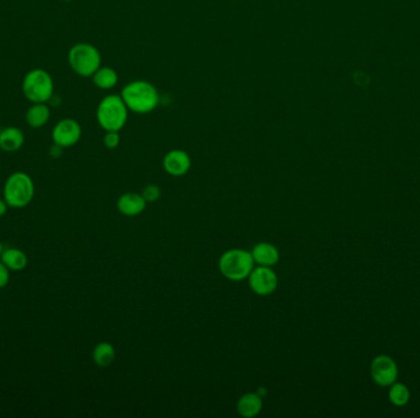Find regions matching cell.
<instances>
[{
    "label": "cell",
    "instance_id": "obj_1",
    "mask_svg": "<svg viewBox=\"0 0 420 418\" xmlns=\"http://www.w3.org/2000/svg\"><path fill=\"white\" fill-rule=\"evenodd\" d=\"M121 97L129 112L149 115L160 103V94L153 83L146 80H134L122 88Z\"/></svg>",
    "mask_w": 420,
    "mask_h": 418
},
{
    "label": "cell",
    "instance_id": "obj_2",
    "mask_svg": "<svg viewBox=\"0 0 420 418\" xmlns=\"http://www.w3.org/2000/svg\"><path fill=\"white\" fill-rule=\"evenodd\" d=\"M127 106L121 94H107L99 101L96 119L105 132H121L128 121Z\"/></svg>",
    "mask_w": 420,
    "mask_h": 418
},
{
    "label": "cell",
    "instance_id": "obj_3",
    "mask_svg": "<svg viewBox=\"0 0 420 418\" xmlns=\"http://www.w3.org/2000/svg\"><path fill=\"white\" fill-rule=\"evenodd\" d=\"M254 268L252 254L245 249H229L221 254L219 259V271L221 275L233 282L246 280Z\"/></svg>",
    "mask_w": 420,
    "mask_h": 418
},
{
    "label": "cell",
    "instance_id": "obj_4",
    "mask_svg": "<svg viewBox=\"0 0 420 418\" xmlns=\"http://www.w3.org/2000/svg\"><path fill=\"white\" fill-rule=\"evenodd\" d=\"M22 94L31 103H48L55 94V81L50 72L32 69L22 79Z\"/></svg>",
    "mask_w": 420,
    "mask_h": 418
},
{
    "label": "cell",
    "instance_id": "obj_5",
    "mask_svg": "<svg viewBox=\"0 0 420 418\" xmlns=\"http://www.w3.org/2000/svg\"><path fill=\"white\" fill-rule=\"evenodd\" d=\"M35 183L25 172H14L4 184V200L9 208L22 209L32 201Z\"/></svg>",
    "mask_w": 420,
    "mask_h": 418
},
{
    "label": "cell",
    "instance_id": "obj_6",
    "mask_svg": "<svg viewBox=\"0 0 420 418\" xmlns=\"http://www.w3.org/2000/svg\"><path fill=\"white\" fill-rule=\"evenodd\" d=\"M68 63L79 77H91L102 64V57L93 44L80 42L68 52Z\"/></svg>",
    "mask_w": 420,
    "mask_h": 418
},
{
    "label": "cell",
    "instance_id": "obj_7",
    "mask_svg": "<svg viewBox=\"0 0 420 418\" xmlns=\"http://www.w3.org/2000/svg\"><path fill=\"white\" fill-rule=\"evenodd\" d=\"M249 288L260 297L271 296L278 288L279 279L276 271L269 266H257L251 271L249 277Z\"/></svg>",
    "mask_w": 420,
    "mask_h": 418
},
{
    "label": "cell",
    "instance_id": "obj_8",
    "mask_svg": "<svg viewBox=\"0 0 420 418\" xmlns=\"http://www.w3.org/2000/svg\"><path fill=\"white\" fill-rule=\"evenodd\" d=\"M82 134V126L75 119L63 118L52 129V140L55 145L66 149L79 143Z\"/></svg>",
    "mask_w": 420,
    "mask_h": 418
},
{
    "label": "cell",
    "instance_id": "obj_9",
    "mask_svg": "<svg viewBox=\"0 0 420 418\" xmlns=\"http://www.w3.org/2000/svg\"><path fill=\"white\" fill-rule=\"evenodd\" d=\"M371 377L377 386H390L396 383L398 377L397 364L387 355H380L372 359Z\"/></svg>",
    "mask_w": 420,
    "mask_h": 418
},
{
    "label": "cell",
    "instance_id": "obj_10",
    "mask_svg": "<svg viewBox=\"0 0 420 418\" xmlns=\"http://www.w3.org/2000/svg\"><path fill=\"white\" fill-rule=\"evenodd\" d=\"M162 166L167 175L172 177H182L187 175L191 170L192 160L186 151L175 149L165 155L162 160Z\"/></svg>",
    "mask_w": 420,
    "mask_h": 418
},
{
    "label": "cell",
    "instance_id": "obj_11",
    "mask_svg": "<svg viewBox=\"0 0 420 418\" xmlns=\"http://www.w3.org/2000/svg\"><path fill=\"white\" fill-rule=\"evenodd\" d=\"M251 254H252L254 264L260 265V266L273 268L274 265L279 263V259H280L279 249L269 242L257 243L252 248Z\"/></svg>",
    "mask_w": 420,
    "mask_h": 418
},
{
    "label": "cell",
    "instance_id": "obj_12",
    "mask_svg": "<svg viewBox=\"0 0 420 418\" xmlns=\"http://www.w3.org/2000/svg\"><path fill=\"white\" fill-rule=\"evenodd\" d=\"M146 201L142 194L126 193L117 200V209L123 216L135 217L144 212L146 208Z\"/></svg>",
    "mask_w": 420,
    "mask_h": 418
},
{
    "label": "cell",
    "instance_id": "obj_13",
    "mask_svg": "<svg viewBox=\"0 0 420 418\" xmlns=\"http://www.w3.org/2000/svg\"><path fill=\"white\" fill-rule=\"evenodd\" d=\"M25 143V134L20 128L6 127L0 130V149L6 152H15Z\"/></svg>",
    "mask_w": 420,
    "mask_h": 418
},
{
    "label": "cell",
    "instance_id": "obj_14",
    "mask_svg": "<svg viewBox=\"0 0 420 418\" xmlns=\"http://www.w3.org/2000/svg\"><path fill=\"white\" fill-rule=\"evenodd\" d=\"M263 408V400L257 392H247L238 399V412L245 418L256 417L260 415Z\"/></svg>",
    "mask_w": 420,
    "mask_h": 418
},
{
    "label": "cell",
    "instance_id": "obj_15",
    "mask_svg": "<svg viewBox=\"0 0 420 418\" xmlns=\"http://www.w3.org/2000/svg\"><path fill=\"white\" fill-rule=\"evenodd\" d=\"M0 261L10 271H21L28 264V255L19 248H6L0 255Z\"/></svg>",
    "mask_w": 420,
    "mask_h": 418
},
{
    "label": "cell",
    "instance_id": "obj_16",
    "mask_svg": "<svg viewBox=\"0 0 420 418\" xmlns=\"http://www.w3.org/2000/svg\"><path fill=\"white\" fill-rule=\"evenodd\" d=\"M50 118V108L47 103H32L26 112V123L28 127L39 129L44 127Z\"/></svg>",
    "mask_w": 420,
    "mask_h": 418
},
{
    "label": "cell",
    "instance_id": "obj_17",
    "mask_svg": "<svg viewBox=\"0 0 420 418\" xmlns=\"http://www.w3.org/2000/svg\"><path fill=\"white\" fill-rule=\"evenodd\" d=\"M93 83L99 90H111L116 88L118 83V74L111 66H99L94 75L91 77Z\"/></svg>",
    "mask_w": 420,
    "mask_h": 418
},
{
    "label": "cell",
    "instance_id": "obj_18",
    "mask_svg": "<svg viewBox=\"0 0 420 418\" xmlns=\"http://www.w3.org/2000/svg\"><path fill=\"white\" fill-rule=\"evenodd\" d=\"M116 358V350L110 342H99L93 351V359L95 364L101 368H106L113 364Z\"/></svg>",
    "mask_w": 420,
    "mask_h": 418
},
{
    "label": "cell",
    "instance_id": "obj_19",
    "mask_svg": "<svg viewBox=\"0 0 420 418\" xmlns=\"http://www.w3.org/2000/svg\"><path fill=\"white\" fill-rule=\"evenodd\" d=\"M388 399L394 406H404L410 399V391L402 383H393L392 386H390Z\"/></svg>",
    "mask_w": 420,
    "mask_h": 418
},
{
    "label": "cell",
    "instance_id": "obj_20",
    "mask_svg": "<svg viewBox=\"0 0 420 418\" xmlns=\"http://www.w3.org/2000/svg\"><path fill=\"white\" fill-rule=\"evenodd\" d=\"M146 203H156L161 198V189L155 184H148L142 192Z\"/></svg>",
    "mask_w": 420,
    "mask_h": 418
},
{
    "label": "cell",
    "instance_id": "obj_21",
    "mask_svg": "<svg viewBox=\"0 0 420 418\" xmlns=\"http://www.w3.org/2000/svg\"><path fill=\"white\" fill-rule=\"evenodd\" d=\"M121 143V135L120 132H106L104 137V145L107 149L115 150Z\"/></svg>",
    "mask_w": 420,
    "mask_h": 418
},
{
    "label": "cell",
    "instance_id": "obj_22",
    "mask_svg": "<svg viewBox=\"0 0 420 418\" xmlns=\"http://www.w3.org/2000/svg\"><path fill=\"white\" fill-rule=\"evenodd\" d=\"M9 280H10V270L6 268V264H3L0 261V290L8 286Z\"/></svg>",
    "mask_w": 420,
    "mask_h": 418
},
{
    "label": "cell",
    "instance_id": "obj_23",
    "mask_svg": "<svg viewBox=\"0 0 420 418\" xmlns=\"http://www.w3.org/2000/svg\"><path fill=\"white\" fill-rule=\"evenodd\" d=\"M50 156L52 157H55V159H58V157H61V154H63V148L61 146H58V145H53L52 146V149H50Z\"/></svg>",
    "mask_w": 420,
    "mask_h": 418
},
{
    "label": "cell",
    "instance_id": "obj_24",
    "mask_svg": "<svg viewBox=\"0 0 420 418\" xmlns=\"http://www.w3.org/2000/svg\"><path fill=\"white\" fill-rule=\"evenodd\" d=\"M8 208L9 205L6 204V200L0 199V217H3L8 212Z\"/></svg>",
    "mask_w": 420,
    "mask_h": 418
},
{
    "label": "cell",
    "instance_id": "obj_25",
    "mask_svg": "<svg viewBox=\"0 0 420 418\" xmlns=\"http://www.w3.org/2000/svg\"><path fill=\"white\" fill-rule=\"evenodd\" d=\"M3 249H4V248H3V244H1V242H0V255H1V253H3Z\"/></svg>",
    "mask_w": 420,
    "mask_h": 418
},
{
    "label": "cell",
    "instance_id": "obj_26",
    "mask_svg": "<svg viewBox=\"0 0 420 418\" xmlns=\"http://www.w3.org/2000/svg\"><path fill=\"white\" fill-rule=\"evenodd\" d=\"M64 1H72V0H64Z\"/></svg>",
    "mask_w": 420,
    "mask_h": 418
},
{
    "label": "cell",
    "instance_id": "obj_27",
    "mask_svg": "<svg viewBox=\"0 0 420 418\" xmlns=\"http://www.w3.org/2000/svg\"><path fill=\"white\" fill-rule=\"evenodd\" d=\"M0 130H1V129H0Z\"/></svg>",
    "mask_w": 420,
    "mask_h": 418
}]
</instances>
